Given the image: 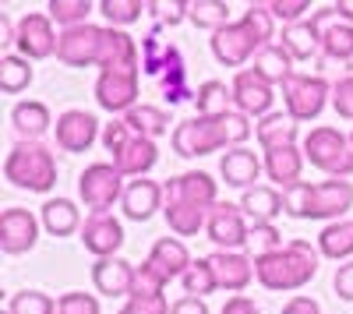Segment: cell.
Listing matches in <instances>:
<instances>
[{
    "instance_id": "ee69618b",
    "label": "cell",
    "mask_w": 353,
    "mask_h": 314,
    "mask_svg": "<svg viewBox=\"0 0 353 314\" xmlns=\"http://www.w3.org/2000/svg\"><path fill=\"white\" fill-rule=\"evenodd\" d=\"M8 314H57V300H50L43 290H18L8 300Z\"/></svg>"
},
{
    "instance_id": "d4e9b609",
    "label": "cell",
    "mask_w": 353,
    "mask_h": 314,
    "mask_svg": "<svg viewBox=\"0 0 353 314\" xmlns=\"http://www.w3.org/2000/svg\"><path fill=\"white\" fill-rule=\"evenodd\" d=\"M149 262L166 282L170 279H181L188 269H191V254H188V247H184V240H176V237H159L156 244H152V251H149Z\"/></svg>"
},
{
    "instance_id": "1f68e13d",
    "label": "cell",
    "mask_w": 353,
    "mask_h": 314,
    "mask_svg": "<svg viewBox=\"0 0 353 314\" xmlns=\"http://www.w3.org/2000/svg\"><path fill=\"white\" fill-rule=\"evenodd\" d=\"M39 222L46 226L50 237H71L74 230H81V216H78V205L68 202V198H50V202L43 205V216Z\"/></svg>"
},
{
    "instance_id": "cb8c5ba5",
    "label": "cell",
    "mask_w": 353,
    "mask_h": 314,
    "mask_svg": "<svg viewBox=\"0 0 353 314\" xmlns=\"http://www.w3.org/2000/svg\"><path fill=\"white\" fill-rule=\"evenodd\" d=\"M219 174L230 187H241V191H251L258 187L254 180L265 174V159H258L251 149H230L223 159H219Z\"/></svg>"
},
{
    "instance_id": "4fadbf2b",
    "label": "cell",
    "mask_w": 353,
    "mask_h": 314,
    "mask_svg": "<svg viewBox=\"0 0 353 314\" xmlns=\"http://www.w3.org/2000/svg\"><path fill=\"white\" fill-rule=\"evenodd\" d=\"M57 43H61V36L53 32V18L50 14H36L28 11L25 18H18V53L25 56V61H46V56L57 53Z\"/></svg>"
},
{
    "instance_id": "52a82bcc",
    "label": "cell",
    "mask_w": 353,
    "mask_h": 314,
    "mask_svg": "<svg viewBox=\"0 0 353 314\" xmlns=\"http://www.w3.org/2000/svg\"><path fill=\"white\" fill-rule=\"evenodd\" d=\"M173 141V152L184 156V159H198V156H212L219 149L230 152L226 138H223V127L216 117H191V121H181L170 134Z\"/></svg>"
},
{
    "instance_id": "f35d334b",
    "label": "cell",
    "mask_w": 353,
    "mask_h": 314,
    "mask_svg": "<svg viewBox=\"0 0 353 314\" xmlns=\"http://www.w3.org/2000/svg\"><path fill=\"white\" fill-rule=\"evenodd\" d=\"M188 21L219 32L230 25V4H223V0H188Z\"/></svg>"
},
{
    "instance_id": "7a4b0ae2",
    "label": "cell",
    "mask_w": 353,
    "mask_h": 314,
    "mask_svg": "<svg viewBox=\"0 0 353 314\" xmlns=\"http://www.w3.org/2000/svg\"><path fill=\"white\" fill-rule=\"evenodd\" d=\"M283 209L290 219H329L339 222L353 209V184L350 180H321V184H293L283 191Z\"/></svg>"
},
{
    "instance_id": "680465c9",
    "label": "cell",
    "mask_w": 353,
    "mask_h": 314,
    "mask_svg": "<svg viewBox=\"0 0 353 314\" xmlns=\"http://www.w3.org/2000/svg\"><path fill=\"white\" fill-rule=\"evenodd\" d=\"M18 39V21H11V14L0 11V46H14Z\"/></svg>"
},
{
    "instance_id": "816d5d0a",
    "label": "cell",
    "mask_w": 353,
    "mask_h": 314,
    "mask_svg": "<svg viewBox=\"0 0 353 314\" xmlns=\"http://www.w3.org/2000/svg\"><path fill=\"white\" fill-rule=\"evenodd\" d=\"M170 307L173 304H166V297H128L121 314H170Z\"/></svg>"
},
{
    "instance_id": "f1b7e54d",
    "label": "cell",
    "mask_w": 353,
    "mask_h": 314,
    "mask_svg": "<svg viewBox=\"0 0 353 314\" xmlns=\"http://www.w3.org/2000/svg\"><path fill=\"white\" fill-rule=\"evenodd\" d=\"M181 61H184L181 50H176L170 39H163L159 28H152V32L141 39V71H145V74L159 78L163 71H170L173 64H181Z\"/></svg>"
},
{
    "instance_id": "d590c367",
    "label": "cell",
    "mask_w": 353,
    "mask_h": 314,
    "mask_svg": "<svg viewBox=\"0 0 353 314\" xmlns=\"http://www.w3.org/2000/svg\"><path fill=\"white\" fill-rule=\"evenodd\" d=\"M254 71L269 81V85H283L290 74H297V71H293V56L283 50V43L265 46V50L254 56Z\"/></svg>"
},
{
    "instance_id": "8fae6325",
    "label": "cell",
    "mask_w": 353,
    "mask_h": 314,
    "mask_svg": "<svg viewBox=\"0 0 353 314\" xmlns=\"http://www.w3.org/2000/svg\"><path fill=\"white\" fill-rule=\"evenodd\" d=\"M230 92H233V109H241L244 117H269L272 113V99H276V85H269L254 67H244L237 71V78H233L230 85Z\"/></svg>"
},
{
    "instance_id": "6da1fadb",
    "label": "cell",
    "mask_w": 353,
    "mask_h": 314,
    "mask_svg": "<svg viewBox=\"0 0 353 314\" xmlns=\"http://www.w3.org/2000/svg\"><path fill=\"white\" fill-rule=\"evenodd\" d=\"M318 258H321V251L311 247L307 240H290L286 247L254 258V279L272 293L304 290L318 275Z\"/></svg>"
},
{
    "instance_id": "ac0fdd59",
    "label": "cell",
    "mask_w": 353,
    "mask_h": 314,
    "mask_svg": "<svg viewBox=\"0 0 353 314\" xmlns=\"http://www.w3.org/2000/svg\"><path fill=\"white\" fill-rule=\"evenodd\" d=\"M81 244H85L88 254H96V258H117V251L124 247L121 219H113L110 212L106 216H88L85 226H81Z\"/></svg>"
},
{
    "instance_id": "7c38bea8",
    "label": "cell",
    "mask_w": 353,
    "mask_h": 314,
    "mask_svg": "<svg viewBox=\"0 0 353 314\" xmlns=\"http://www.w3.org/2000/svg\"><path fill=\"white\" fill-rule=\"evenodd\" d=\"M141 85L138 71H99L96 78V103L106 113H131L138 106Z\"/></svg>"
},
{
    "instance_id": "44dd1931",
    "label": "cell",
    "mask_w": 353,
    "mask_h": 314,
    "mask_svg": "<svg viewBox=\"0 0 353 314\" xmlns=\"http://www.w3.org/2000/svg\"><path fill=\"white\" fill-rule=\"evenodd\" d=\"M99 71H141V46L124 32V28H106Z\"/></svg>"
},
{
    "instance_id": "6f0895ef",
    "label": "cell",
    "mask_w": 353,
    "mask_h": 314,
    "mask_svg": "<svg viewBox=\"0 0 353 314\" xmlns=\"http://www.w3.org/2000/svg\"><path fill=\"white\" fill-rule=\"evenodd\" d=\"M223 314H261V311H258V304L251 297H230L223 304Z\"/></svg>"
},
{
    "instance_id": "9a60e30c",
    "label": "cell",
    "mask_w": 353,
    "mask_h": 314,
    "mask_svg": "<svg viewBox=\"0 0 353 314\" xmlns=\"http://www.w3.org/2000/svg\"><path fill=\"white\" fill-rule=\"evenodd\" d=\"M163 191H166V202H188V205H198L205 212H212V205L219 202L216 180L209 174H201V169H188V174L166 180Z\"/></svg>"
},
{
    "instance_id": "30bf717a",
    "label": "cell",
    "mask_w": 353,
    "mask_h": 314,
    "mask_svg": "<svg viewBox=\"0 0 353 314\" xmlns=\"http://www.w3.org/2000/svg\"><path fill=\"white\" fill-rule=\"evenodd\" d=\"M212 53H216V61L223 64V67H244L248 61H254V56L265 50L258 39H254V32L248 28V21L241 18V21H230L226 28H219V32H212Z\"/></svg>"
},
{
    "instance_id": "60d3db41",
    "label": "cell",
    "mask_w": 353,
    "mask_h": 314,
    "mask_svg": "<svg viewBox=\"0 0 353 314\" xmlns=\"http://www.w3.org/2000/svg\"><path fill=\"white\" fill-rule=\"evenodd\" d=\"M156 81H159V92H163V99H166L170 106H173V103H184V99H194V89H191V81H188L184 61L173 64L170 71H163Z\"/></svg>"
},
{
    "instance_id": "4dcf8cb0",
    "label": "cell",
    "mask_w": 353,
    "mask_h": 314,
    "mask_svg": "<svg viewBox=\"0 0 353 314\" xmlns=\"http://www.w3.org/2000/svg\"><path fill=\"white\" fill-rule=\"evenodd\" d=\"M258 134V145L269 152V149H283V145H297V121L290 113H269L254 124Z\"/></svg>"
},
{
    "instance_id": "681fc988",
    "label": "cell",
    "mask_w": 353,
    "mask_h": 314,
    "mask_svg": "<svg viewBox=\"0 0 353 314\" xmlns=\"http://www.w3.org/2000/svg\"><path fill=\"white\" fill-rule=\"evenodd\" d=\"M269 11L276 21L283 25H297L304 21V14L311 11V0H269Z\"/></svg>"
},
{
    "instance_id": "91938a15",
    "label": "cell",
    "mask_w": 353,
    "mask_h": 314,
    "mask_svg": "<svg viewBox=\"0 0 353 314\" xmlns=\"http://www.w3.org/2000/svg\"><path fill=\"white\" fill-rule=\"evenodd\" d=\"M336 11H339V21L353 25V0H339V4H336Z\"/></svg>"
},
{
    "instance_id": "8992f818",
    "label": "cell",
    "mask_w": 353,
    "mask_h": 314,
    "mask_svg": "<svg viewBox=\"0 0 353 314\" xmlns=\"http://www.w3.org/2000/svg\"><path fill=\"white\" fill-rule=\"evenodd\" d=\"M283 106L286 113L297 124L304 121H314L321 109H325V103L332 99V89H329V81L321 78V74H290L283 85Z\"/></svg>"
},
{
    "instance_id": "9c48e42d",
    "label": "cell",
    "mask_w": 353,
    "mask_h": 314,
    "mask_svg": "<svg viewBox=\"0 0 353 314\" xmlns=\"http://www.w3.org/2000/svg\"><path fill=\"white\" fill-rule=\"evenodd\" d=\"M205 233L216 244V251H241V247H248L251 226H248V216L241 205L216 202L209 212V222H205Z\"/></svg>"
},
{
    "instance_id": "b9f144b4",
    "label": "cell",
    "mask_w": 353,
    "mask_h": 314,
    "mask_svg": "<svg viewBox=\"0 0 353 314\" xmlns=\"http://www.w3.org/2000/svg\"><path fill=\"white\" fill-rule=\"evenodd\" d=\"M99 11L110 21V28H124V25H134L145 11H149V4H141V0H103Z\"/></svg>"
},
{
    "instance_id": "8d00e7d4",
    "label": "cell",
    "mask_w": 353,
    "mask_h": 314,
    "mask_svg": "<svg viewBox=\"0 0 353 314\" xmlns=\"http://www.w3.org/2000/svg\"><path fill=\"white\" fill-rule=\"evenodd\" d=\"M194 106H198V117H223V113L233 109V92L223 81H201L194 89Z\"/></svg>"
},
{
    "instance_id": "836d02e7",
    "label": "cell",
    "mask_w": 353,
    "mask_h": 314,
    "mask_svg": "<svg viewBox=\"0 0 353 314\" xmlns=\"http://www.w3.org/2000/svg\"><path fill=\"white\" fill-rule=\"evenodd\" d=\"M124 124L131 127V134L138 138H159L170 131V113L163 106H152V103H138L131 113H124Z\"/></svg>"
},
{
    "instance_id": "d6986e66",
    "label": "cell",
    "mask_w": 353,
    "mask_h": 314,
    "mask_svg": "<svg viewBox=\"0 0 353 314\" xmlns=\"http://www.w3.org/2000/svg\"><path fill=\"white\" fill-rule=\"evenodd\" d=\"M209 262H212L219 290L241 297L251 286V279H254V258H248L244 251H216Z\"/></svg>"
},
{
    "instance_id": "d6a6232c",
    "label": "cell",
    "mask_w": 353,
    "mask_h": 314,
    "mask_svg": "<svg viewBox=\"0 0 353 314\" xmlns=\"http://www.w3.org/2000/svg\"><path fill=\"white\" fill-rule=\"evenodd\" d=\"M318 251H321V258L350 262V258H353V219L329 222L325 230L318 233Z\"/></svg>"
},
{
    "instance_id": "f6af8a7d",
    "label": "cell",
    "mask_w": 353,
    "mask_h": 314,
    "mask_svg": "<svg viewBox=\"0 0 353 314\" xmlns=\"http://www.w3.org/2000/svg\"><path fill=\"white\" fill-rule=\"evenodd\" d=\"M248 244L254 247V258H261V254H272V251L286 247V244H283V233L276 230V222H251V237H248Z\"/></svg>"
},
{
    "instance_id": "603a6c76",
    "label": "cell",
    "mask_w": 353,
    "mask_h": 314,
    "mask_svg": "<svg viewBox=\"0 0 353 314\" xmlns=\"http://www.w3.org/2000/svg\"><path fill=\"white\" fill-rule=\"evenodd\" d=\"M304 149L297 145H283V149H269L265 152V177H269L276 187L290 191L293 184H301L304 174Z\"/></svg>"
},
{
    "instance_id": "f907efd6",
    "label": "cell",
    "mask_w": 353,
    "mask_h": 314,
    "mask_svg": "<svg viewBox=\"0 0 353 314\" xmlns=\"http://www.w3.org/2000/svg\"><path fill=\"white\" fill-rule=\"evenodd\" d=\"M332 106L343 121H353V74H346L332 85Z\"/></svg>"
},
{
    "instance_id": "11a10c76",
    "label": "cell",
    "mask_w": 353,
    "mask_h": 314,
    "mask_svg": "<svg viewBox=\"0 0 353 314\" xmlns=\"http://www.w3.org/2000/svg\"><path fill=\"white\" fill-rule=\"evenodd\" d=\"M170 314H209V304L201 297H181V300H173Z\"/></svg>"
},
{
    "instance_id": "484cf974",
    "label": "cell",
    "mask_w": 353,
    "mask_h": 314,
    "mask_svg": "<svg viewBox=\"0 0 353 314\" xmlns=\"http://www.w3.org/2000/svg\"><path fill=\"white\" fill-rule=\"evenodd\" d=\"M159 163V149H156V141L152 138H138V134H131V141L113 156V166L121 169L124 177H134V180H141L149 169Z\"/></svg>"
},
{
    "instance_id": "9f6ffc18",
    "label": "cell",
    "mask_w": 353,
    "mask_h": 314,
    "mask_svg": "<svg viewBox=\"0 0 353 314\" xmlns=\"http://www.w3.org/2000/svg\"><path fill=\"white\" fill-rule=\"evenodd\" d=\"M279 314H321V304H318V300H311V297H293Z\"/></svg>"
},
{
    "instance_id": "e0dca14e",
    "label": "cell",
    "mask_w": 353,
    "mask_h": 314,
    "mask_svg": "<svg viewBox=\"0 0 353 314\" xmlns=\"http://www.w3.org/2000/svg\"><path fill=\"white\" fill-rule=\"evenodd\" d=\"M57 145L64 152H88L99 138V121L85 109H68L57 117Z\"/></svg>"
},
{
    "instance_id": "f5cc1de1",
    "label": "cell",
    "mask_w": 353,
    "mask_h": 314,
    "mask_svg": "<svg viewBox=\"0 0 353 314\" xmlns=\"http://www.w3.org/2000/svg\"><path fill=\"white\" fill-rule=\"evenodd\" d=\"M128 141H131V127L124 124V117H121V121H110V124L103 127V145H106L110 156H117V152L128 145Z\"/></svg>"
},
{
    "instance_id": "e575fe53",
    "label": "cell",
    "mask_w": 353,
    "mask_h": 314,
    "mask_svg": "<svg viewBox=\"0 0 353 314\" xmlns=\"http://www.w3.org/2000/svg\"><path fill=\"white\" fill-rule=\"evenodd\" d=\"M163 216L176 237H194L209 222V212L198 205H188V202H163Z\"/></svg>"
},
{
    "instance_id": "83f0119b",
    "label": "cell",
    "mask_w": 353,
    "mask_h": 314,
    "mask_svg": "<svg viewBox=\"0 0 353 314\" xmlns=\"http://www.w3.org/2000/svg\"><path fill=\"white\" fill-rule=\"evenodd\" d=\"M321 61L346 67L353 61V25L339 21V11L332 21L321 25Z\"/></svg>"
},
{
    "instance_id": "c3c4849f",
    "label": "cell",
    "mask_w": 353,
    "mask_h": 314,
    "mask_svg": "<svg viewBox=\"0 0 353 314\" xmlns=\"http://www.w3.org/2000/svg\"><path fill=\"white\" fill-rule=\"evenodd\" d=\"M57 314H99V300L92 293H81V290H71L57 300Z\"/></svg>"
},
{
    "instance_id": "ba28073f",
    "label": "cell",
    "mask_w": 353,
    "mask_h": 314,
    "mask_svg": "<svg viewBox=\"0 0 353 314\" xmlns=\"http://www.w3.org/2000/svg\"><path fill=\"white\" fill-rule=\"evenodd\" d=\"M103 43H106V28L103 25H74L61 32L57 43V61L68 67H99L103 56Z\"/></svg>"
},
{
    "instance_id": "bcb514c9",
    "label": "cell",
    "mask_w": 353,
    "mask_h": 314,
    "mask_svg": "<svg viewBox=\"0 0 353 314\" xmlns=\"http://www.w3.org/2000/svg\"><path fill=\"white\" fill-rule=\"evenodd\" d=\"M163 290H166V279L149 262L134 265V290H131V297H163Z\"/></svg>"
},
{
    "instance_id": "7bdbcfd3",
    "label": "cell",
    "mask_w": 353,
    "mask_h": 314,
    "mask_svg": "<svg viewBox=\"0 0 353 314\" xmlns=\"http://www.w3.org/2000/svg\"><path fill=\"white\" fill-rule=\"evenodd\" d=\"M50 18L64 28H74V25H85L88 11H92V0H50L46 4Z\"/></svg>"
},
{
    "instance_id": "3957f363",
    "label": "cell",
    "mask_w": 353,
    "mask_h": 314,
    "mask_svg": "<svg viewBox=\"0 0 353 314\" xmlns=\"http://www.w3.org/2000/svg\"><path fill=\"white\" fill-rule=\"evenodd\" d=\"M4 177L21 191L46 194L57 187V156L43 141H18L4 159Z\"/></svg>"
},
{
    "instance_id": "7dc6e473",
    "label": "cell",
    "mask_w": 353,
    "mask_h": 314,
    "mask_svg": "<svg viewBox=\"0 0 353 314\" xmlns=\"http://www.w3.org/2000/svg\"><path fill=\"white\" fill-rule=\"evenodd\" d=\"M149 14L159 25H181L188 18V0H149Z\"/></svg>"
},
{
    "instance_id": "5b68a950",
    "label": "cell",
    "mask_w": 353,
    "mask_h": 314,
    "mask_svg": "<svg viewBox=\"0 0 353 314\" xmlns=\"http://www.w3.org/2000/svg\"><path fill=\"white\" fill-rule=\"evenodd\" d=\"M124 174L113 163H92L78 177V194L85 209H92V216H106L117 202H124Z\"/></svg>"
},
{
    "instance_id": "db71d44e",
    "label": "cell",
    "mask_w": 353,
    "mask_h": 314,
    "mask_svg": "<svg viewBox=\"0 0 353 314\" xmlns=\"http://www.w3.org/2000/svg\"><path fill=\"white\" fill-rule=\"evenodd\" d=\"M332 290H336L339 300H353V262H346V265L336 269V275H332Z\"/></svg>"
},
{
    "instance_id": "277c9868",
    "label": "cell",
    "mask_w": 353,
    "mask_h": 314,
    "mask_svg": "<svg viewBox=\"0 0 353 314\" xmlns=\"http://www.w3.org/2000/svg\"><path fill=\"white\" fill-rule=\"evenodd\" d=\"M304 159L332 180H346L353 174V141L336 127H311L304 134Z\"/></svg>"
},
{
    "instance_id": "94428289",
    "label": "cell",
    "mask_w": 353,
    "mask_h": 314,
    "mask_svg": "<svg viewBox=\"0 0 353 314\" xmlns=\"http://www.w3.org/2000/svg\"><path fill=\"white\" fill-rule=\"evenodd\" d=\"M350 141H353V134H350Z\"/></svg>"
},
{
    "instance_id": "5bb4252c",
    "label": "cell",
    "mask_w": 353,
    "mask_h": 314,
    "mask_svg": "<svg viewBox=\"0 0 353 314\" xmlns=\"http://www.w3.org/2000/svg\"><path fill=\"white\" fill-rule=\"evenodd\" d=\"M336 18V4L314 11L311 18L297 21V25H286L283 28V50L293 56V61H311V56L321 53V25Z\"/></svg>"
},
{
    "instance_id": "4316f807",
    "label": "cell",
    "mask_w": 353,
    "mask_h": 314,
    "mask_svg": "<svg viewBox=\"0 0 353 314\" xmlns=\"http://www.w3.org/2000/svg\"><path fill=\"white\" fill-rule=\"evenodd\" d=\"M11 127L21 134V141H39L50 127H57L53 124V117H50V106L46 103H39V99H25V103H14V109H11Z\"/></svg>"
},
{
    "instance_id": "7402d4cb",
    "label": "cell",
    "mask_w": 353,
    "mask_h": 314,
    "mask_svg": "<svg viewBox=\"0 0 353 314\" xmlns=\"http://www.w3.org/2000/svg\"><path fill=\"white\" fill-rule=\"evenodd\" d=\"M92 282L103 297H131L134 290V265L124 262L121 254L117 258H99L92 265Z\"/></svg>"
},
{
    "instance_id": "ffe728a7",
    "label": "cell",
    "mask_w": 353,
    "mask_h": 314,
    "mask_svg": "<svg viewBox=\"0 0 353 314\" xmlns=\"http://www.w3.org/2000/svg\"><path fill=\"white\" fill-rule=\"evenodd\" d=\"M163 202H166L163 184L141 177V180H131V184L124 187V202H121V209H124V216H128L131 222H149V219L163 209Z\"/></svg>"
},
{
    "instance_id": "ab89813d",
    "label": "cell",
    "mask_w": 353,
    "mask_h": 314,
    "mask_svg": "<svg viewBox=\"0 0 353 314\" xmlns=\"http://www.w3.org/2000/svg\"><path fill=\"white\" fill-rule=\"evenodd\" d=\"M181 286H184L188 297H201V300L209 297V293H216V290H219V282H216L212 262H209V258H194L191 269L181 275Z\"/></svg>"
},
{
    "instance_id": "74e56055",
    "label": "cell",
    "mask_w": 353,
    "mask_h": 314,
    "mask_svg": "<svg viewBox=\"0 0 353 314\" xmlns=\"http://www.w3.org/2000/svg\"><path fill=\"white\" fill-rule=\"evenodd\" d=\"M32 85V64L25 61L21 53H8L0 56V89L8 96H18Z\"/></svg>"
},
{
    "instance_id": "f546056e",
    "label": "cell",
    "mask_w": 353,
    "mask_h": 314,
    "mask_svg": "<svg viewBox=\"0 0 353 314\" xmlns=\"http://www.w3.org/2000/svg\"><path fill=\"white\" fill-rule=\"evenodd\" d=\"M241 209H244V216H248L251 222H276L279 216H286V209H283V191L265 187V184L244 191Z\"/></svg>"
},
{
    "instance_id": "2e32d148",
    "label": "cell",
    "mask_w": 353,
    "mask_h": 314,
    "mask_svg": "<svg viewBox=\"0 0 353 314\" xmlns=\"http://www.w3.org/2000/svg\"><path fill=\"white\" fill-rule=\"evenodd\" d=\"M39 240V219L28 209H4L0 216V251L4 254H25Z\"/></svg>"
}]
</instances>
